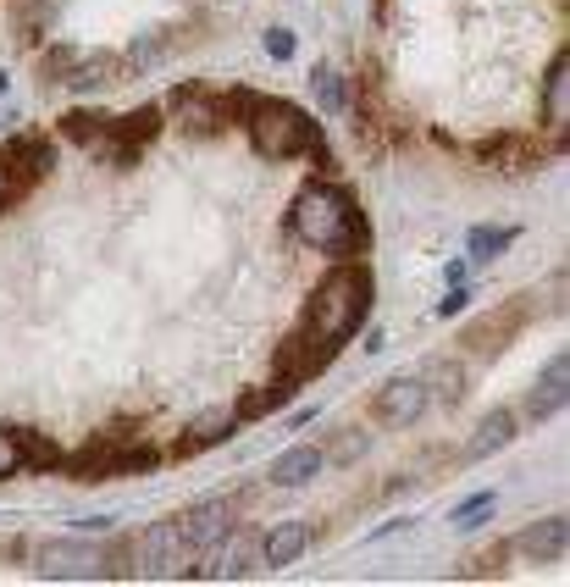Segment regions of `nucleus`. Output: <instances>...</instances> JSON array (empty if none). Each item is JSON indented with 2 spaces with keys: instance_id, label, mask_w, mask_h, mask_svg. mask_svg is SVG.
<instances>
[{
  "instance_id": "1",
  "label": "nucleus",
  "mask_w": 570,
  "mask_h": 587,
  "mask_svg": "<svg viewBox=\"0 0 570 587\" xmlns=\"http://www.w3.org/2000/svg\"><path fill=\"white\" fill-rule=\"evenodd\" d=\"M288 233L310 250L333 255V261H355L371 239L366 216L355 211V194L344 183H305L288 205Z\"/></svg>"
},
{
  "instance_id": "2",
  "label": "nucleus",
  "mask_w": 570,
  "mask_h": 587,
  "mask_svg": "<svg viewBox=\"0 0 570 587\" xmlns=\"http://www.w3.org/2000/svg\"><path fill=\"white\" fill-rule=\"evenodd\" d=\"M366 316H371V272L360 261H333L321 272L316 294H310L305 333H316L321 344L344 349L349 338L366 327Z\"/></svg>"
},
{
  "instance_id": "3",
  "label": "nucleus",
  "mask_w": 570,
  "mask_h": 587,
  "mask_svg": "<svg viewBox=\"0 0 570 587\" xmlns=\"http://www.w3.org/2000/svg\"><path fill=\"white\" fill-rule=\"evenodd\" d=\"M238 128H250L255 150L272 156V161H294V156H305L310 144L321 139V128L299 106H288V100H266V95L250 100V111H244Z\"/></svg>"
},
{
  "instance_id": "4",
  "label": "nucleus",
  "mask_w": 570,
  "mask_h": 587,
  "mask_svg": "<svg viewBox=\"0 0 570 587\" xmlns=\"http://www.w3.org/2000/svg\"><path fill=\"white\" fill-rule=\"evenodd\" d=\"M233 532V504L227 499H205L194 510L178 516V538H183V554H205L211 543H222Z\"/></svg>"
},
{
  "instance_id": "5",
  "label": "nucleus",
  "mask_w": 570,
  "mask_h": 587,
  "mask_svg": "<svg viewBox=\"0 0 570 587\" xmlns=\"http://www.w3.org/2000/svg\"><path fill=\"white\" fill-rule=\"evenodd\" d=\"M432 405L427 383L421 377H393V383H382L377 405H371V416L382 421V427H410V421H421Z\"/></svg>"
},
{
  "instance_id": "6",
  "label": "nucleus",
  "mask_w": 570,
  "mask_h": 587,
  "mask_svg": "<svg viewBox=\"0 0 570 587\" xmlns=\"http://www.w3.org/2000/svg\"><path fill=\"white\" fill-rule=\"evenodd\" d=\"M255 560H261V543H255L250 532L233 527L222 543L205 549V565H200V571H189V576H205V582H233V576H244Z\"/></svg>"
},
{
  "instance_id": "7",
  "label": "nucleus",
  "mask_w": 570,
  "mask_h": 587,
  "mask_svg": "<svg viewBox=\"0 0 570 587\" xmlns=\"http://www.w3.org/2000/svg\"><path fill=\"white\" fill-rule=\"evenodd\" d=\"M167 111H172V117H178L189 133H222V128H227L222 95H211V89H194V84L172 89V95H167Z\"/></svg>"
},
{
  "instance_id": "8",
  "label": "nucleus",
  "mask_w": 570,
  "mask_h": 587,
  "mask_svg": "<svg viewBox=\"0 0 570 587\" xmlns=\"http://www.w3.org/2000/svg\"><path fill=\"white\" fill-rule=\"evenodd\" d=\"M133 560H139V571H172V565H183L178 521H155V527H144L139 543H133Z\"/></svg>"
},
{
  "instance_id": "9",
  "label": "nucleus",
  "mask_w": 570,
  "mask_h": 587,
  "mask_svg": "<svg viewBox=\"0 0 570 587\" xmlns=\"http://www.w3.org/2000/svg\"><path fill=\"white\" fill-rule=\"evenodd\" d=\"M565 399H570V360L554 355L543 366V377L532 383V394H526V416L548 421V416H559V410H565Z\"/></svg>"
},
{
  "instance_id": "10",
  "label": "nucleus",
  "mask_w": 570,
  "mask_h": 587,
  "mask_svg": "<svg viewBox=\"0 0 570 587\" xmlns=\"http://www.w3.org/2000/svg\"><path fill=\"white\" fill-rule=\"evenodd\" d=\"M565 122H570V56L559 50L543 78V128L554 133V144L565 139Z\"/></svg>"
},
{
  "instance_id": "11",
  "label": "nucleus",
  "mask_w": 570,
  "mask_h": 587,
  "mask_svg": "<svg viewBox=\"0 0 570 587\" xmlns=\"http://www.w3.org/2000/svg\"><path fill=\"white\" fill-rule=\"evenodd\" d=\"M321 466H327V449H316V444H294V449H283V455L272 460V488H305V482H316L321 477Z\"/></svg>"
},
{
  "instance_id": "12",
  "label": "nucleus",
  "mask_w": 570,
  "mask_h": 587,
  "mask_svg": "<svg viewBox=\"0 0 570 587\" xmlns=\"http://www.w3.org/2000/svg\"><path fill=\"white\" fill-rule=\"evenodd\" d=\"M233 427H238V416L227 405H216V410H200V416L183 427V438H178V455H200V449H216V444H227L233 438Z\"/></svg>"
},
{
  "instance_id": "13",
  "label": "nucleus",
  "mask_w": 570,
  "mask_h": 587,
  "mask_svg": "<svg viewBox=\"0 0 570 587\" xmlns=\"http://www.w3.org/2000/svg\"><path fill=\"white\" fill-rule=\"evenodd\" d=\"M565 543H570V521L548 516V521H537V527H526L521 538H515V549H521L526 560H537V565H554L559 554H565Z\"/></svg>"
},
{
  "instance_id": "14",
  "label": "nucleus",
  "mask_w": 570,
  "mask_h": 587,
  "mask_svg": "<svg viewBox=\"0 0 570 587\" xmlns=\"http://www.w3.org/2000/svg\"><path fill=\"white\" fill-rule=\"evenodd\" d=\"M305 549H310V527H305V521H277V527L261 538V565L288 571V565H294Z\"/></svg>"
},
{
  "instance_id": "15",
  "label": "nucleus",
  "mask_w": 570,
  "mask_h": 587,
  "mask_svg": "<svg viewBox=\"0 0 570 587\" xmlns=\"http://www.w3.org/2000/svg\"><path fill=\"white\" fill-rule=\"evenodd\" d=\"M39 576H100V554L84 549V543H45Z\"/></svg>"
},
{
  "instance_id": "16",
  "label": "nucleus",
  "mask_w": 570,
  "mask_h": 587,
  "mask_svg": "<svg viewBox=\"0 0 570 587\" xmlns=\"http://www.w3.org/2000/svg\"><path fill=\"white\" fill-rule=\"evenodd\" d=\"M421 383H427V394L432 399H443V405H460V399H465V366H460V360H427V366H421Z\"/></svg>"
},
{
  "instance_id": "17",
  "label": "nucleus",
  "mask_w": 570,
  "mask_h": 587,
  "mask_svg": "<svg viewBox=\"0 0 570 587\" xmlns=\"http://www.w3.org/2000/svg\"><path fill=\"white\" fill-rule=\"evenodd\" d=\"M117 67H122V61L106 56V50H100V56H78L61 84H67L72 95H89V89H100V84H117Z\"/></svg>"
},
{
  "instance_id": "18",
  "label": "nucleus",
  "mask_w": 570,
  "mask_h": 587,
  "mask_svg": "<svg viewBox=\"0 0 570 587\" xmlns=\"http://www.w3.org/2000/svg\"><path fill=\"white\" fill-rule=\"evenodd\" d=\"M510 444H515V416H510V410H493V416L476 427L465 460H487V455H499V449H510Z\"/></svg>"
},
{
  "instance_id": "19",
  "label": "nucleus",
  "mask_w": 570,
  "mask_h": 587,
  "mask_svg": "<svg viewBox=\"0 0 570 587\" xmlns=\"http://www.w3.org/2000/svg\"><path fill=\"white\" fill-rule=\"evenodd\" d=\"M310 89H316V106L327 111V117H338V111L349 106V84H344V72L338 67H316L310 72Z\"/></svg>"
},
{
  "instance_id": "20",
  "label": "nucleus",
  "mask_w": 570,
  "mask_h": 587,
  "mask_svg": "<svg viewBox=\"0 0 570 587\" xmlns=\"http://www.w3.org/2000/svg\"><path fill=\"white\" fill-rule=\"evenodd\" d=\"M515 239H521L515 228H471L465 244H471V261H493V255H504Z\"/></svg>"
},
{
  "instance_id": "21",
  "label": "nucleus",
  "mask_w": 570,
  "mask_h": 587,
  "mask_svg": "<svg viewBox=\"0 0 570 587\" xmlns=\"http://www.w3.org/2000/svg\"><path fill=\"white\" fill-rule=\"evenodd\" d=\"M106 128H111V117H100V111H72V117L61 122V133L78 139V144H100V139H106Z\"/></svg>"
},
{
  "instance_id": "22",
  "label": "nucleus",
  "mask_w": 570,
  "mask_h": 587,
  "mask_svg": "<svg viewBox=\"0 0 570 587\" xmlns=\"http://www.w3.org/2000/svg\"><path fill=\"white\" fill-rule=\"evenodd\" d=\"M12 432H17V449H23V466H39V471L61 466L56 444H45V438H39V432H28V427H12Z\"/></svg>"
},
{
  "instance_id": "23",
  "label": "nucleus",
  "mask_w": 570,
  "mask_h": 587,
  "mask_svg": "<svg viewBox=\"0 0 570 587\" xmlns=\"http://www.w3.org/2000/svg\"><path fill=\"white\" fill-rule=\"evenodd\" d=\"M493 510H499V499H493V493H476V499L454 504V516H449V521H454V527H460V532H476L487 516H493Z\"/></svg>"
},
{
  "instance_id": "24",
  "label": "nucleus",
  "mask_w": 570,
  "mask_h": 587,
  "mask_svg": "<svg viewBox=\"0 0 570 587\" xmlns=\"http://www.w3.org/2000/svg\"><path fill=\"white\" fill-rule=\"evenodd\" d=\"M23 471V449H17V432L12 427H0V482L17 477Z\"/></svg>"
},
{
  "instance_id": "25",
  "label": "nucleus",
  "mask_w": 570,
  "mask_h": 587,
  "mask_svg": "<svg viewBox=\"0 0 570 587\" xmlns=\"http://www.w3.org/2000/svg\"><path fill=\"white\" fill-rule=\"evenodd\" d=\"M78 56H84V50L56 45V50H45V61H39V67H45V78H56V84H61V78H67V72H72V61H78Z\"/></svg>"
},
{
  "instance_id": "26",
  "label": "nucleus",
  "mask_w": 570,
  "mask_h": 587,
  "mask_svg": "<svg viewBox=\"0 0 570 587\" xmlns=\"http://www.w3.org/2000/svg\"><path fill=\"white\" fill-rule=\"evenodd\" d=\"M261 45H266V56H272V61H288V56H294V34H288V28H266Z\"/></svg>"
},
{
  "instance_id": "27",
  "label": "nucleus",
  "mask_w": 570,
  "mask_h": 587,
  "mask_svg": "<svg viewBox=\"0 0 570 587\" xmlns=\"http://www.w3.org/2000/svg\"><path fill=\"white\" fill-rule=\"evenodd\" d=\"M465 305H471V288L449 283V294H443V300H438V316H443V322H449V316H460V311H465Z\"/></svg>"
},
{
  "instance_id": "28",
  "label": "nucleus",
  "mask_w": 570,
  "mask_h": 587,
  "mask_svg": "<svg viewBox=\"0 0 570 587\" xmlns=\"http://www.w3.org/2000/svg\"><path fill=\"white\" fill-rule=\"evenodd\" d=\"M366 444H371L366 432H360V438H355V432H349V438H344V444H338V449H333V455H327V460H355V455H366Z\"/></svg>"
},
{
  "instance_id": "29",
  "label": "nucleus",
  "mask_w": 570,
  "mask_h": 587,
  "mask_svg": "<svg viewBox=\"0 0 570 587\" xmlns=\"http://www.w3.org/2000/svg\"><path fill=\"white\" fill-rule=\"evenodd\" d=\"M72 527H78V532H111V527H117V516H78Z\"/></svg>"
},
{
  "instance_id": "30",
  "label": "nucleus",
  "mask_w": 570,
  "mask_h": 587,
  "mask_svg": "<svg viewBox=\"0 0 570 587\" xmlns=\"http://www.w3.org/2000/svg\"><path fill=\"white\" fill-rule=\"evenodd\" d=\"M399 527H410V521H382V527H377V532H371V543H382V538H393V532H399Z\"/></svg>"
},
{
  "instance_id": "31",
  "label": "nucleus",
  "mask_w": 570,
  "mask_h": 587,
  "mask_svg": "<svg viewBox=\"0 0 570 587\" xmlns=\"http://www.w3.org/2000/svg\"><path fill=\"white\" fill-rule=\"evenodd\" d=\"M0 211H6V161H0Z\"/></svg>"
},
{
  "instance_id": "32",
  "label": "nucleus",
  "mask_w": 570,
  "mask_h": 587,
  "mask_svg": "<svg viewBox=\"0 0 570 587\" xmlns=\"http://www.w3.org/2000/svg\"><path fill=\"white\" fill-rule=\"evenodd\" d=\"M6 89H12V78H6V72H0V95H6Z\"/></svg>"
}]
</instances>
